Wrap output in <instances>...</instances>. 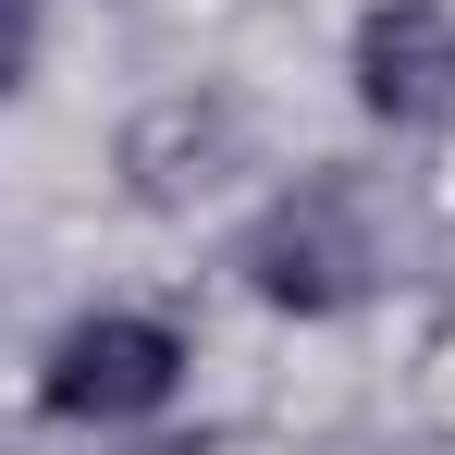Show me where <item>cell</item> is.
I'll list each match as a JSON object with an SVG mask.
<instances>
[{"label": "cell", "mask_w": 455, "mask_h": 455, "mask_svg": "<svg viewBox=\"0 0 455 455\" xmlns=\"http://www.w3.org/2000/svg\"><path fill=\"white\" fill-rule=\"evenodd\" d=\"M370 271H381V234H370V210H357L345 185H296V197H271L259 234H246V283L271 307H296V320L357 307Z\"/></svg>", "instance_id": "6da1fadb"}, {"label": "cell", "mask_w": 455, "mask_h": 455, "mask_svg": "<svg viewBox=\"0 0 455 455\" xmlns=\"http://www.w3.org/2000/svg\"><path fill=\"white\" fill-rule=\"evenodd\" d=\"M357 99L394 136H443L455 124V12L443 0H381L357 25Z\"/></svg>", "instance_id": "3957f363"}, {"label": "cell", "mask_w": 455, "mask_h": 455, "mask_svg": "<svg viewBox=\"0 0 455 455\" xmlns=\"http://www.w3.org/2000/svg\"><path fill=\"white\" fill-rule=\"evenodd\" d=\"M172 381H185V345L160 332V320H75L62 345H50V370H37V406L50 419H86V431H111V419H160L172 406Z\"/></svg>", "instance_id": "7a4b0ae2"}]
</instances>
